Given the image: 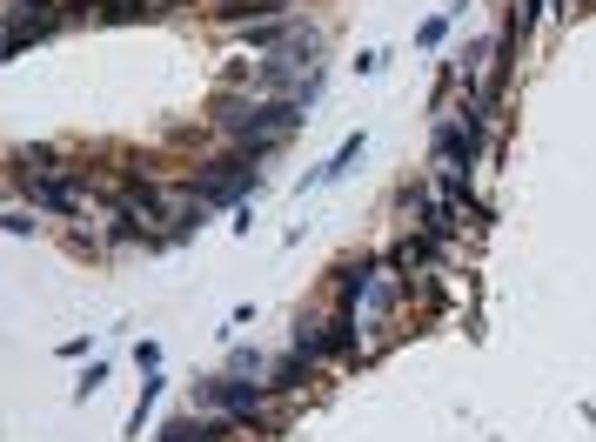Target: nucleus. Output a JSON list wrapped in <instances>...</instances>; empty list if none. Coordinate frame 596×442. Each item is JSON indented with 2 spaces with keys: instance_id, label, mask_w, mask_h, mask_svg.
<instances>
[{
  "instance_id": "f257e3e1",
  "label": "nucleus",
  "mask_w": 596,
  "mask_h": 442,
  "mask_svg": "<svg viewBox=\"0 0 596 442\" xmlns=\"http://www.w3.org/2000/svg\"><path fill=\"white\" fill-rule=\"evenodd\" d=\"M208 128L228 141V148H248L255 161H268L295 128H309V101L295 94H248V88H228L208 101Z\"/></svg>"
},
{
  "instance_id": "f03ea898",
  "label": "nucleus",
  "mask_w": 596,
  "mask_h": 442,
  "mask_svg": "<svg viewBox=\"0 0 596 442\" xmlns=\"http://www.w3.org/2000/svg\"><path fill=\"white\" fill-rule=\"evenodd\" d=\"M201 409H215V416H235L242 429H282L275 389H268L262 376H208V382H201Z\"/></svg>"
},
{
  "instance_id": "7ed1b4c3",
  "label": "nucleus",
  "mask_w": 596,
  "mask_h": 442,
  "mask_svg": "<svg viewBox=\"0 0 596 442\" xmlns=\"http://www.w3.org/2000/svg\"><path fill=\"white\" fill-rule=\"evenodd\" d=\"M181 188L195 201H208V208H235V201H248L262 188V175H255V155H248V148H221V155L208 161V168H195Z\"/></svg>"
},
{
  "instance_id": "20e7f679",
  "label": "nucleus",
  "mask_w": 596,
  "mask_h": 442,
  "mask_svg": "<svg viewBox=\"0 0 596 442\" xmlns=\"http://www.w3.org/2000/svg\"><path fill=\"white\" fill-rule=\"evenodd\" d=\"M61 0H7V61H21L34 41H47L61 27Z\"/></svg>"
},
{
  "instance_id": "39448f33",
  "label": "nucleus",
  "mask_w": 596,
  "mask_h": 442,
  "mask_svg": "<svg viewBox=\"0 0 596 442\" xmlns=\"http://www.w3.org/2000/svg\"><path fill=\"white\" fill-rule=\"evenodd\" d=\"M242 436V422L235 416H215V409H188V416H175V422H161L155 429V442H235Z\"/></svg>"
},
{
  "instance_id": "423d86ee",
  "label": "nucleus",
  "mask_w": 596,
  "mask_h": 442,
  "mask_svg": "<svg viewBox=\"0 0 596 442\" xmlns=\"http://www.w3.org/2000/svg\"><path fill=\"white\" fill-rule=\"evenodd\" d=\"M382 262H389V275H402V282H409V275H429V262H436V235H402Z\"/></svg>"
},
{
  "instance_id": "0eeeda50",
  "label": "nucleus",
  "mask_w": 596,
  "mask_h": 442,
  "mask_svg": "<svg viewBox=\"0 0 596 442\" xmlns=\"http://www.w3.org/2000/svg\"><path fill=\"white\" fill-rule=\"evenodd\" d=\"M362 148H369V134L355 128L349 141H342V148H335V155L322 161V168H315V175H302V188H322V181H342V175H349V168H355V161H362Z\"/></svg>"
},
{
  "instance_id": "6e6552de",
  "label": "nucleus",
  "mask_w": 596,
  "mask_h": 442,
  "mask_svg": "<svg viewBox=\"0 0 596 442\" xmlns=\"http://www.w3.org/2000/svg\"><path fill=\"white\" fill-rule=\"evenodd\" d=\"M315 376V362L309 355H288L282 369H275V376H268V389H275V396H295V389H302V382Z\"/></svg>"
},
{
  "instance_id": "1a4fd4ad",
  "label": "nucleus",
  "mask_w": 596,
  "mask_h": 442,
  "mask_svg": "<svg viewBox=\"0 0 596 442\" xmlns=\"http://www.w3.org/2000/svg\"><path fill=\"white\" fill-rule=\"evenodd\" d=\"M235 34H242L255 54H268V47H282L288 34H295V21H255V27H235Z\"/></svg>"
},
{
  "instance_id": "9d476101",
  "label": "nucleus",
  "mask_w": 596,
  "mask_h": 442,
  "mask_svg": "<svg viewBox=\"0 0 596 442\" xmlns=\"http://www.w3.org/2000/svg\"><path fill=\"white\" fill-rule=\"evenodd\" d=\"M155 396H161V369H148V382H141V402H134V416H128V429H134V436H141V422H148Z\"/></svg>"
},
{
  "instance_id": "9b49d317",
  "label": "nucleus",
  "mask_w": 596,
  "mask_h": 442,
  "mask_svg": "<svg viewBox=\"0 0 596 442\" xmlns=\"http://www.w3.org/2000/svg\"><path fill=\"white\" fill-rule=\"evenodd\" d=\"M456 14H463V7H442V14H429V21L416 27V41H422V47H442V34H449V21H456Z\"/></svg>"
},
{
  "instance_id": "f8f14e48",
  "label": "nucleus",
  "mask_w": 596,
  "mask_h": 442,
  "mask_svg": "<svg viewBox=\"0 0 596 442\" xmlns=\"http://www.w3.org/2000/svg\"><path fill=\"white\" fill-rule=\"evenodd\" d=\"M228 376H262L268 382V362L255 349H235V355H228Z\"/></svg>"
},
{
  "instance_id": "ddd939ff",
  "label": "nucleus",
  "mask_w": 596,
  "mask_h": 442,
  "mask_svg": "<svg viewBox=\"0 0 596 442\" xmlns=\"http://www.w3.org/2000/svg\"><path fill=\"white\" fill-rule=\"evenodd\" d=\"M61 14H67V21H101L108 0H61Z\"/></svg>"
},
{
  "instance_id": "4468645a",
  "label": "nucleus",
  "mask_w": 596,
  "mask_h": 442,
  "mask_svg": "<svg viewBox=\"0 0 596 442\" xmlns=\"http://www.w3.org/2000/svg\"><path fill=\"white\" fill-rule=\"evenodd\" d=\"M7 235H34V215H27V208H7Z\"/></svg>"
}]
</instances>
